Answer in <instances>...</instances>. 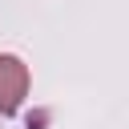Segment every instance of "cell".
Instances as JSON below:
<instances>
[{
	"label": "cell",
	"instance_id": "obj_1",
	"mask_svg": "<svg viewBox=\"0 0 129 129\" xmlns=\"http://www.w3.org/2000/svg\"><path fill=\"white\" fill-rule=\"evenodd\" d=\"M28 85H32L28 64L16 52H0V117L20 113V105L28 97Z\"/></svg>",
	"mask_w": 129,
	"mask_h": 129
}]
</instances>
